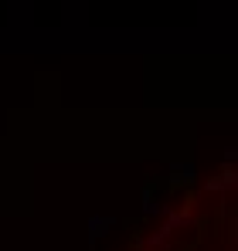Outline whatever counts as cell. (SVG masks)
Instances as JSON below:
<instances>
[{
  "label": "cell",
  "mask_w": 238,
  "mask_h": 251,
  "mask_svg": "<svg viewBox=\"0 0 238 251\" xmlns=\"http://www.w3.org/2000/svg\"><path fill=\"white\" fill-rule=\"evenodd\" d=\"M102 227H109V221H106V217H92V238H99V234H106Z\"/></svg>",
  "instance_id": "obj_1"
}]
</instances>
